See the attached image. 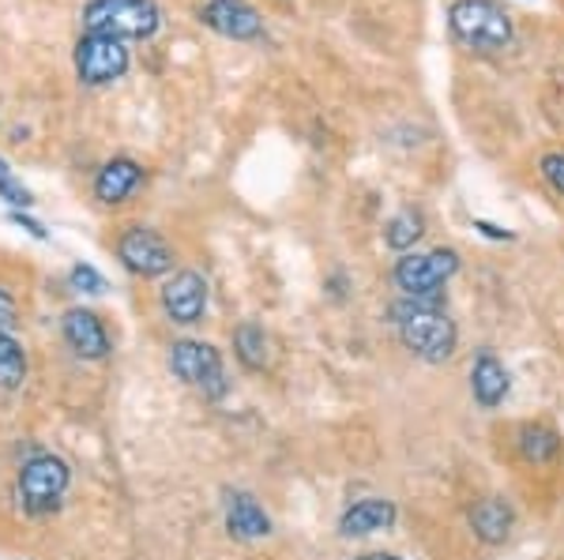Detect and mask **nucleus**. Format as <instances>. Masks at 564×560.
Masks as SVG:
<instances>
[{
  "instance_id": "nucleus-7",
  "label": "nucleus",
  "mask_w": 564,
  "mask_h": 560,
  "mask_svg": "<svg viewBox=\"0 0 564 560\" xmlns=\"http://www.w3.org/2000/svg\"><path fill=\"white\" fill-rule=\"evenodd\" d=\"M129 72V45L106 34H87L76 42V76L87 87H106Z\"/></svg>"
},
{
  "instance_id": "nucleus-16",
  "label": "nucleus",
  "mask_w": 564,
  "mask_h": 560,
  "mask_svg": "<svg viewBox=\"0 0 564 560\" xmlns=\"http://www.w3.org/2000/svg\"><path fill=\"white\" fill-rule=\"evenodd\" d=\"M470 530L489 546H500L508 538V530H512V508L505 501H497V496H486V501H478L470 508Z\"/></svg>"
},
{
  "instance_id": "nucleus-19",
  "label": "nucleus",
  "mask_w": 564,
  "mask_h": 560,
  "mask_svg": "<svg viewBox=\"0 0 564 560\" xmlns=\"http://www.w3.org/2000/svg\"><path fill=\"white\" fill-rule=\"evenodd\" d=\"M26 381V354L15 336H0V387L15 392Z\"/></svg>"
},
{
  "instance_id": "nucleus-13",
  "label": "nucleus",
  "mask_w": 564,
  "mask_h": 560,
  "mask_svg": "<svg viewBox=\"0 0 564 560\" xmlns=\"http://www.w3.org/2000/svg\"><path fill=\"white\" fill-rule=\"evenodd\" d=\"M140 180H143V169H140V162H132V158H113V162H106L102 169H98V177H95V196L102 204H124L129 196L140 188Z\"/></svg>"
},
{
  "instance_id": "nucleus-8",
  "label": "nucleus",
  "mask_w": 564,
  "mask_h": 560,
  "mask_svg": "<svg viewBox=\"0 0 564 560\" xmlns=\"http://www.w3.org/2000/svg\"><path fill=\"white\" fill-rule=\"evenodd\" d=\"M117 256L121 264L132 271V275L154 278V275H166L174 267V249L162 241V233H154L151 226H132V230L121 233L117 241Z\"/></svg>"
},
{
  "instance_id": "nucleus-21",
  "label": "nucleus",
  "mask_w": 564,
  "mask_h": 560,
  "mask_svg": "<svg viewBox=\"0 0 564 560\" xmlns=\"http://www.w3.org/2000/svg\"><path fill=\"white\" fill-rule=\"evenodd\" d=\"M68 286H72V290H79V294H102L106 290V278H102V271H98V267L76 264V267L68 271Z\"/></svg>"
},
{
  "instance_id": "nucleus-20",
  "label": "nucleus",
  "mask_w": 564,
  "mask_h": 560,
  "mask_svg": "<svg viewBox=\"0 0 564 560\" xmlns=\"http://www.w3.org/2000/svg\"><path fill=\"white\" fill-rule=\"evenodd\" d=\"M422 238V215L417 211H399L395 219L384 226V245L395 252L414 249V241Z\"/></svg>"
},
{
  "instance_id": "nucleus-15",
  "label": "nucleus",
  "mask_w": 564,
  "mask_h": 560,
  "mask_svg": "<svg viewBox=\"0 0 564 560\" xmlns=\"http://www.w3.org/2000/svg\"><path fill=\"white\" fill-rule=\"evenodd\" d=\"M470 392H475L478 406H486V410L500 406V399L508 395V373L489 350L478 354V361L470 365Z\"/></svg>"
},
{
  "instance_id": "nucleus-12",
  "label": "nucleus",
  "mask_w": 564,
  "mask_h": 560,
  "mask_svg": "<svg viewBox=\"0 0 564 560\" xmlns=\"http://www.w3.org/2000/svg\"><path fill=\"white\" fill-rule=\"evenodd\" d=\"M395 519H399L395 504L384 501V496H369V501H358L354 508L343 512L339 530L347 538H361V535H377V530L395 527Z\"/></svg>"
},
{
  "instance_id": "nucleus-1",
  "label": "nucleus",
  "mask_w": 564,
  "mask_h": 560,
  "mask_svg": "<svg viewBox=\"0 0 564 560\" xmlns=\"http://www.w3.org/2000/svg\"><path fill=\"white\" fill-rule=\"evenodd\" d=\"M399 323V336H403L406 350L425 361H444L456 354V323L444 312V297H406L391 309Z\"/></svg>"
},
{
  "instance_id": "nucleus-4",
  "label": "nucleus",
  "mask_w": 564,
  "mask_h": 560,
  "mask_svg": "<svg viewBox=\"0 0 564 560\" xmlns=\"http://www.w3.org/2000/svg\"><path fill=\"white\" fill-rule=\"evenodd\" d=\"M72 482L68 474V463L57 455H34L23 463L20 471V496H23V508L31 512V516H45V512H53L61 504V496H65Z\"/></svg>"
},
{
  "instance_id": "nucleus-10",
  "label": "nucleus",
  "mask_w": 564,
  "mask_h": 560,
  "mask_svg": "<svg viewBox=\"0 0 564 560\" xmlns=\"http://www.w3.org/2000/svg\"><path fill=\"white\" fill-rule=\"evenodd\" d=\"M159 297H162L166 316L174 323H181V328L199 323L207 312V283H204V275H196V271H177V275H170Z\"/></svg>"
},
{
  "instance_id": "nucleus-28",
  "label": "nucleus",
  "mask_w": 564,
  "mask_h": 560,
  "mask_svg": "<svg viewBox=\"0 0 564 560\" xmlns=\"http://www.w3.org/2000/svg\"><path fill=\"white\" fill-rule=\"evenodd\" d=\"M358 560H399V557H388V553H369V557H358Z\"/></svg>"
},
{
  "instance_id": "nucleus-17",
  "label": "nucleus",
  "mask_w": 564,
  "mask_h": 560,
  "mask_svg": "<svg viewBox=\"0 0 564 560\" xmlns=\"http://www.w3.org/2000/svg\"><path fill=\"white\" fill-rule=\"evenodd\" d=\"M520 455L527 463H550L561 455V437L545 426H523L520 429Z\"/></svg>"
},
{
  "instance_id": "nucleus-2",
  "label": "nucleus",
  "mask_w": 564,
  "mask_h": 560,
  "mask_svg": "<svg viewBox=\"0 0 564 560\" xmlns=\"http://www.w3.org/2000/svg\"><path fill=\"white\" fill-rule=\"evenodd\" d=\"M162 15L154 0H90L84 8V31L121 42H143L159 31Z\"/></svg>"
},
{
  "instance_id": "nucleus-24",
  "label": "nucleus",
  "mask_w": 564,
  "mask_h": 560,
  "mask_svg": "<svg viewBox=\"0 0 564 560\" xmlns=\"http://www.w3.org/2000/svg\"><path fill=\"white\" fill-rule=\"evenodd\" d=\"M542 177L550 180V188L564 196V155H545L542 158Z\"/></svg>"
},
{
  "instance_id": "nucleus-3",
  "label": "nucleus",
  "mask_w": 564,
  "mask_h": 560,
  "mask_svg": "<svg viewBox=\"0 0 564 560\" xmlns=\"http://www.w3.org/2000/svg\"><path fill=\"white\" fill-rule=\"evenodd\" d=\"M448 26L463 45L478 53L508 50V42H512V20L494 0H452Z\"/></svg>"
},
{
  "instance_id": "nucleus-23",
  "label": "nucleus",
  "mask_w": 564,
  "mask_h": 560,
  "mask_svg": "<svg viewBox=\"0 0 564 560\" xmlns=\"http://www.w3.org/2000/svg\"><path fill=\"white\" fill-rule=\"evenodd\" d=\"M15 323H20V309H15V297L0 286V336H12Z\"/></svg>"
},
{
  "instance_id": "nucleus-22",
  "label": "nucleus",
  "mask_w": 564,
  "mask_h": 560,
  "mask_svg": "<svg viewBox=\"0 0 564 560\" xmlns=\"http://www.w3.org/2000/svg\"><path fill=\"white\" fill-rule=\"evenodd\" d=\"M0 200L12 204V207H31L34 204V193L26 185H20V180H15V174H12V177L0 180Z\"/></svg>"
},
{
  "instance_id": "nucleus-18",
  "label": "nucleus",
  "mask_w": 564,
  "mask_h": 560,
  "mask_svg": "<svg viewBox=\"0 0 564 560\" xmlns=\"http://www.w3.org/2000/svg\"><path fill=\"white\" fill-rule=\"evenodd\" d=\"M234 354H238V361L245 369H263L268 365V336H263V328H257V323H241L238 331H234Z\"/></svg>"
},
{
  "instance_id": "nucleus-5",
  "label": "nucleus",
  "mask_w": 564,
  "mask_h": 560,
  "mask_svg": "<svg viewBox=\"0 0 564 560\" xmlns=\"http://www.w3.org/2000/svg\"><path fill=\"white\" fill-rule=\"evenodd\" d=\"M170 369L174 376H181L188 387L204 392V399H223L226 395V373H223V358H218L215 347L207 342H174L170 347Z\"/></svg>"
},
{
  "instance_id": "nucleus-27",
  "label": "nucleus",
  "mask_w": 564,
  "mask_h": 560,
  "mask_svg": "<svg viewBox=\"0 0 564 560\" xmlns=\"http://www.w3.org/2000/svg\"><path fill=\"white\" fill-rule=\"evenodd\" d=\"M4 177H12V166H8V162L0 158V180H4Z\"/></svg>"
},
{
  "instance_id": "nucleus-25",
  "label": "nucleus",
  "mask_w": 564,
  "mask_h": 560,
  "mask_svg": "<svg viewBox=\"0 0 564 560\" xmlns=\"http://www.w3.org/2000/svg\"><path fill=\"white\" fill-rule=\"evenodd\" d=\"M12 226H20V230H26V233H31V238H39V241L50 238V233H45V226H42V222L26 219V215H20V211H12Z\"/></svg>"
},
{
  "instance_id": "nucleus-6",
  "label": "nucleus",
  "mask_w": 564,
  "mask_h": 560,
  "mask_svg": "<svg viewBox=\"0 0 564 560\" xmlns=\"http://www.w3.org/2000/svg\"><path fill=\"white\" fill-rule=\"evenodd\" d=\"M459 271V256L452 249L433 252H406L395 264V286L406 297H430L441 294V286Z\"/></svg>"
},
{
  "instance_id": "nucleus-11",
  "label": "nucleus",
  "mask_w": 564,
  "mask_h": 560,
  "mask_svg": "<svg viewBox=\"0 0 564 560\" xmlns=\"http://www.w3.org/2000/svg\"><path fill=\"white\" fill-rule=\"evenodd\" d=\"M61 331H65V342L72 347V354L84 358V361H102L109 350V336L90 309H68L65 320H61Z\"/></svg>"
},
{
  "instance_id": "nucleus-26",
  "label": "nucleus",
  "mask_w": 564,
  "mask_h": 560,
  "mask_svg": "<svg viewBox=\"0 0 564 560\" xmlns=\"http://www.w3.org/2000/svg\"><path fill=\"white\" fill-rule=\"evenodd\" d=\"M475 230H481V233H486V238H494V241H512V233H508V230H500V226H494V222H475Z\"/></svg>"
},
{
  "instance_id": "nucleus-9",
  "label": "nucleus",
  "mask_w": 564,
  "mask_h": 560,
  "mask_svg": "<svg viewBox=\"0 0 564 560\" xmlns=\"http://www.w3.org/2000/svg\"><path fill=\"white\" fill-rule=\"evenodd\" d=\"M199 23L234 42H252L263 34V20L249 0H207V4L199 8Z\"/></svg>"
},
{
  "instance_id": "nucleus-14",
  "label": "nucleus",
  "mask_w": 564,
  "mask_h": 560,
  "mask_svg": "<svg viewBox=\"0 0 564 560\" xmlns=\"http://www.w3.org/2000/svg\"><path fill=\"white\" fill-rule=\"evenodd\" d=\"M226 527H230V535L241 538V541H257V538L271 535L268 512L260 508L252 493H234L230 496V504H226Z\"/></svg>"
}]
</instances>
